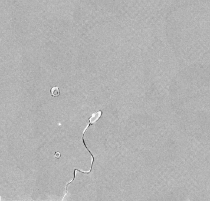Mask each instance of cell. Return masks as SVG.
Instances as JSON below:
<instances>
[{
  "mask_svg": "<svg viewBox=\"0 0 210 201\" xmlns=\"http://www.w3.org/2000/svg\"><path fill=\"white\" fill-rule=\"evenodd\" d=\"M50 92H51V96L55 97H58V96H59L60 94L59 89H58L57 87H53V88H51Z\"/></svg>",
  "mask_w": 210,
  "mask_h": 201,
  "instance_id": "cell-2",
  "label": "cell"
},
{
  "mask_svg": "<svg viewBox=\"0 0 210 201\" xmlns=\"http://www.w3.org/2000/svg\"><path fill=\"white\" fill-rule=\"evenodd\" d=\"M94 123H93V122L92 121H91V120H89V124L87 125V126L86 127V128L85 129H84V130H83V137H82V140H83V145H84V146H85V147L86 148V149L87 150H88V152L90 153V155H91V156H92V164H91V168H90V170L89 171H88V172H85V171H80V170H79V169H75V171H74V173H76V171H79V172H82V173H86V174H88V173H89L91 171H92V167H93V162H94V156H93V154H92V153L90 152V150H89V149L87 148V146H86V143H85V139H84V135H85V132H86V130L87 129V128H89V126H90V125H93V124H94Z\"/></svg>",
  "mask_w": 210,
  "mask_h": 201,
  "instance_id": "cell-1",
  "label": "cell"
},
{
  "mask_svg": "<svg viewBox=\"0 0 210 201\" xmlns=\"http://www.w3.org/2000/svg\"><path fill=\"white\" fill-rule=\"evenodd\" d=\"M60 156H61V154H60V152H56L55 153V154H54V157L57 158V159H58L60 157Z\"/></svg>",
  "mask_w": 210,
  "mask_h": 201,
  "instance_id": "cell-3",
  "label": "cell"
}]
</instances>
